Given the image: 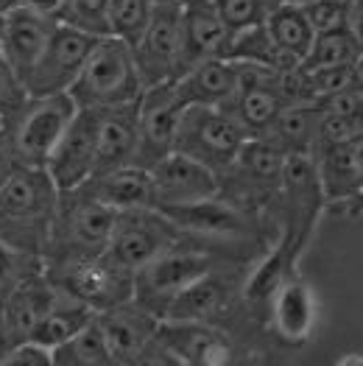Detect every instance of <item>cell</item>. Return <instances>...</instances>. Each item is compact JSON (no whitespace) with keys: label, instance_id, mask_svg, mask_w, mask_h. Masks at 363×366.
I'll list each match as a JSON object with an SVG mask.
<instances>
[{"label":"cell","instance_id":"obj_41","mask_svg":"<svg viewBox=\"0 0 363 366\" xmlns=\"http://www.w3.org/2000/svg\"><path fill=\"white\" fill-rule=\"evenodd\" d=\"M129 366H184V364H182L179 358H176L159 338H154L151 344H149Z\"/></svg>","mask_w":363,"mask_h":366},{"label":"cell","instance_id":"obj_47","mask_svg":"<svg viewBox=\"0 0 363 366\" xmlns=\"http://www.w3.org/2000/svg\"><path fill=\"white\" fill-rule=\"evenodd\" d=\"M11 338H9V333H6V327H3V322H0V361H3V355L11 350Z\"/></svg>","mask_w":363,"mask_h":366},{"label":"cell","instance_id":"obj_9","mask_svg":"<svg viewBox=\"0 0 363 366\" xmlns=\"http://www.w3.org/2000/svg\"><path fill=\"white\" fill-rule=\"evenodd\" d=\"M282 210H285V235L279 241V249L291 263L302 254L304 244L310 241V232L319 221V210L327 202L322 193V182L316 174V159L313 154H299L285 159L282 171Z\"/></svg>","mask_w":363,"mask_h":366},{"label":"cell","instance_id":"obj_18","mask_svg":"<svg viewBox=\"0 0 363 366\" xmlns=\"http://www.w3.org/2000/svg\"><path fill=\"white\" fill-rule=\"evenodd\" d=\"M59 29V23L39 17L29 9H17L3 20V34H0V54L9 59V64L23 76V81L29 79L34 64L45 54L54 31Z\"/></svg>","mask_w":363,"mask_h":366},{"label":"cell","instance_id":"obj_7","mask_svg":"<svg viewBox=\"0 0 363 366\" xmlns=\"http://www.w3.org/2000/svg\"><path fill=\"white\" fill-rule=\"evenodd\" d=\"M215 266V257L204 249L196 246H174L171 252L159 254L149 266L134 272V302L151 310L154 316L162 322L168 307L182 291H187L196 280L210 274Z\"/></svg>","mask_w":363,"mask_h":366},{"label":"cell","instance_id":"obj_20","mask_svg":"<svg viewBox=\"0 0 363 366\" xmlns=\"http://www.w3.org/2000/svg\"><path fill=\"white\" fill-rule=\"evenodd\" d=\"M313 159L327 204H344L363 193V140L319 146Z\"/></svg>","mask_w":363,"mask_h":366},{"label":"cell","instance_id":"obj_44","mask_svg":"<svg viewBox=\"0 0 363 366\" xmlns=\"http://www.w3.org/2000/svg\"><path fill=\"white\" fill-rule=\"evenodd\" d=\"M347 29L355 36V42L363 51V0H349V14H347Z\"/></svg>","mask_w":363,"mask_h":366},{"label":"cell","instance_id":"obj_16","mask_svg":"<svg viewBox=\"0 0 363 366\" xmlns=\"http://www.w3.org/2000/svg\"><path fill=\"white\" fill-rule=\"evenodd\" d=\"M156 338L184 366H232V341L204 322H159Z\"/></svg>","mask_w":363,"mask_h":366},{"label":"cell","instance_id":"obj_32","mask_svg":"<svg viewBox=\"0 0 363 366\" xmlns=\"http://www.w3.org/2000/svg\"><path fill=\"white\" fill-rule=\"evenodd\" d=\"M363 56L361 45L355 42V36L349 29L327 31V34H316V42L310 48V54L304 56L299 70H322V67H349Z\"/></svg>","mask_w":363,"mask_h":366},{"label":"cell","instance_id":"obj_37","mask_svg":"<svg viewBox=\"0 0 363 366\" xmlns=\"http://www.w3.org/2000/svg\"><path fill=\"white\" fill-rule=\"evenodd\" d=\"M61 23L92 36H109V0H67Z\"/></svg>","mask_w":363,"mask_h":366},{"label":"cell","instance_id":"obj_46","mask_svg":"<svg viewBox=\"0 0 363 366\" xmlns=\"http://www.w3.org/2000/svg\"><path fill=\"white\" fill-rule=\"evenodd\" d=\"M352 87L363 95V56L355 61V67H352Z\"/></svg>","mask_w":363,"mask_h":366},{"label":"cell","instance_id":"obj_40","mask_svg":"<svg viewBox=\"0 0 363 366\" xmlns=\"http://www.w3.org/2000/svg\"><path fill=\"white\" fill-rule=\"evenodd\" d=\"M0 366H54V352L34 341H20V344H11Z\"/></svg>","mask_w":363,"mask_h":366},{"label":"cell","instance_id":"obj_38","mask_svg":"<svg viewBox=\"0 0 363 366\" xmlns=\"http://www.w3.org/2000/svg\"><path fill=\"white\" fill-rule=\"evenodd\" d=\"M29 98L31 95L23 76L0 54V123L11 121L29 104Z\"/></svg>","mask_w":363,"mask_h":366},{"label":"cell","instance_id":"obj_2","mask_svg":"<svg viewBox=\"0 0 363 366\" xmlns=\"http://www.w3.org/2000/svg\"><path fill=\"white\" fill-rule=\"evenodd\" d=\"M143 90L146 87L131 56V45L115 36H101L81 76L70 87V98L79 109H112L140 101Z\"/></svg>","mask_w":363,"mask_h":366},{"label":"cell","instance_id":"obj_43","mask_svg":"<svg viewBox=\"0 0 363 366\" xmlns=\"http://www.w3.org/2000/svg\"><path fill=\"white\" fill-rule=\"evenodd\" d=\"M17 168V159H14V152H11V140L6 134V129L0 126V184L3 179Z\"/></svg>","mask_w":363,"mask_h":366},{"label":"cell","instance_id":"obj_4","mask_svg":"<svg viewBox=\"0 0 363 366\" xmlns=\"http://www.w3.org/2000/svg\"><path fill=\"white\" fill-rule=\"evenodd\" d=\"M118 213L81 187L67 190L59 196V210L54 218L51 244L45 252V263L67 260V257H87L106 252Z\"/></svg>","mask_w":363,"mask_h":366},{"label":"cell","instance_id":"obj_50","mask_svg":"<svg viewBox=\"0 0 363 366\" xmlns=\"http://www.w3.org/2000/svg\"><path fill=\"white\" fill-rule=\"evenodd\" d=\"M156 3H171V6H187V3H193V0H156Z\"/></svg>","mask_w":363,"mask_h":366},{"label":"cell","instance_id":"obj_1","mask_svg":"<svg viewBox=\"0 0 363 366\" xmlns=\"http://www.w3.org/2000/svg\"><path fill=\"white\" fill-rule=\"evenodd\" d=\"M59 196L45 168L17 165L0 184V241L45 263Z\"/></svg>","mask_w":363,"mask_h":366},{"label":"cell","instance_id":"obj_29","mask_svg":"<svg viewBox=\"0 0 363 366\" xmlns=\"http://www.w3.org/2000/svg\"><path fill=\"white\" fill-rule=\"evenodd\" d=\"M266 31L274 39V45L297 67L302 64L304 56L313 48V42H316V31H313L307 14H304L302 3H288V0L277 3V9L266 20Z\"/></svg>","mask_w":363,"mask_h":366},{"label":"cell","instance_id":"obj_45","mask_svg":"<svg viewBox=\"0 0 363 366\" xmlns=\"http://www.w3.org/2000/svg\"><path fill=\"white\" fill-rule=\"evenodd\" d=\"M344 215H363V193H358L355 199H349V202H344V204H338Z\"/></svg>","mask_w":363,"mask_h":366},{"label":"cell","instance_id":"obj_28","mask_svg":"<svg viewBox=\"0 0 363 366\" xmlns=\"http://www.w3.org/2000/svg\"><path fill=\"white\" fill-rule=\"evenodd\" d=\"M92 319H95V313H92L90 307L76 302V300L67 297L64 291H59L54 307H51V310L42 316V322L31 330L29 341H34V344H39V347H45V350L54 352V350H59L64 344H70L81 330H87L92 325Z\"/></svg>","mask_w":363,"mask_h":366},{"label":"cell","instance_id":"obj_48","mask_svg":"<svg viewBox=\"0 0 363 366\" xmlns=\"http://www.w3.org/2000/svg\"><path fill=\"white\" fill-rule=\"evenodd\" d=\"M17 9H20V0H0V17H9Z\"/></svg>","mask_w":363,"mask_h":366},{"label":"cell","instance_id":"obj_34","mask_svg":"<svg viewBox=\"0 0 363 366\" xmlns=\"http://www.w3.org/2000/svg\"><path fill=\"white\" fill-rule=\"evenodd\" d=\"M54 366H118L112 361L95 319L87 330H81L70 344L54 350Z\"/></svg>","mask_w":363,"mask_h":366},{"label":"cell","instance_id":"obj_30","mask_svg":"<svg viewBox=\"0 0 363 366\" xmlns=\"http://www.w3.org/2000/svg\"><path fill=\"white\" fill-rule=\"evenodd\" d=\"M224 59L269 67V70H277V73H294L297 70V64L274 45V39L266 31V23L254 26V29H246L241 34H232V39H229V45L224 51Z\"/></svg>","mask_w":363,"mask_h":366},{"label":"cell","instance_id":"obj_42","mask_svg":"<svg viewBox=\"0 0 363 366\" xmlns=\"http://www.w3.org/2000/svg\"><path fill=\"white\" fill-rule=\"evenodd\" d=\"M23 9H29L39 17H48L54 23L64 20V11H67V0H20Z\"/></svg>","mask_w":363,"mask_h":366},{"label":"cell","instance_id":"obj_24","mask_svg":"<svg viewBox=\"0 0 363 366\" xmlns=\"http://www.w3.org/2000/svg\"><path fill=\"white\" fill-rule=\"evenodd\" d=\"M285 159L288 157L279 152L269 137H249L235 159V165L224 177L238 179V187L246 193H272V190H279V184H282Z\"/></svg>","mask_w":363,"mask_h":366},{"label":"cell","instance_id":"obj_22","mask_svg":"<svg viewBox=\"0 0 363 366\" xmlns=\"http://www.w3.org/2000/svg\"><path fill=\"white\" fill-rule=\"evenodd\" d=\"M56 297H59V288L45 277V269L36 272V274L26 277V280L14 288V294L9 297V302H6L3 313H0V322H3L9 338H11L14 344L29 341L31 330H34V327L42 322V316L54 307Z\"/></svg>","mask_w":363,"mask_h":366},{"label":"cell","instance_id":"obj_33","mask_svg":"<svg viewBox=\"0 0 363 366\" xmlns=\"http://www.w3.org/2000/svg\"><path fill=\"white\" fill-rule=\"evenodd\" d=\"M156 0H109V36L134 45L149 29Z\"/></svg>","mask_w":363,"mask_h":366},{"label":"cell","instance_id":"obj_36","mask_svg":"<svg viewBox=\"0 0 363 366\" xmlns=\"http://www.w3.org/2000/svg\"><path fill=\"white\" fill-rule=\"evenodd\" d=\"M42 269H45L42 260L26 257V254L9 249V246L0 241V313H3V307L9 302V297L14 294V288H17L26 277L36 274V272H42Z\"/></svg>","mask_w":363,"mask_h":366},{"label":"cell","instance_id":"obj_12","mask_svg":"<svg viewBox=\"0 0 363 366\" xmlns=\"http://www.w3.org/2000/svg\"><path fill=\"white\" fill-rule=\"evenodd\" d=\"M184 109H187V104L182 101L176 81L143 90L140 95V140H137V157H134L137 168L151 171L159 159L174 154Z\"/></svg>","mask_w":363,"mask_h":366},{"label":"cell","instance_id":"obj_6","mask_svg":"<svg viewBox=\"0 0 363 366\" xmlns=\"http://www.w3.org/2000/svg\"><path fill=\"white\" fill-rule=\"evenodd\" d=\"M246 140L249 134L232 118V112L221 107H187L182 112L174 152L184 154L207 165L218 177H224L235 165Z\"/></svg>","mask_w":363,"mask_h":366},{"label":"cell","instance_id":"obj_31","mask_svg":"<svg viewBox=\"0 0 363 366\" xmlns=\"http://www.w3.org/2000/svg\"><path fill=\"white\" fill-rule=\"evenodd\" d=\"M224 300H227V285L221 277L210 272L202 280H196L187 291H182L174 300V305L168 307L162 322H204L224 305Z\"/></svg>","mask_w":363,"mask_h":366},{"label":"cell","instance_id":"obj_23","mask_svg":"<svg viewBox=\"0 0 363 366\" xmlns=\"http://www.w3.org/2000/svg\"><path fill=\"white\" fill-rule=\"evenodd\" d=\"M165 215L182 232H196L204 238H246L252 232L249 218L238 204H232V199H224V193L202 204L165 210Z\"/></svg>","mask_w":363,"mask_h":366},{"label":"cell","instance_id":"obj_10","mask_svg":"<svg viewBox=\"0 0 363 366\" xmlns=\"http://www.w3.org/2000/svg\"><path fill=\"white\" fill-rule=\"evenodd\" d=\"M131 56L143 87L171 84L184 76V42H182V6L156 3L154 17L143 36L131 45Z\"/></svg>","mask_w":363,"mask_h":366},{"label":"cell","instance_id":"obj_26","mask_svg":"<svg viewBox=\"0 0 363 366\" xmlns=\"http://www.w3.org/2000/svg\"><path fill=\"white\" fill-rule=\"evenodd\" d=\"M319 319L316 294L302 280L288 277L272 294V322L277 333L285 341H304L310 338Z\"/></svg>","mask_w":363,"mask_h":366},{"label":"cell","instance_id":"obj_13","mask_svg":"<svg viewBox=\"0 0 363 366\" xmlns=\"http://www.w3.org/2000/svg\"><path fill=\"white\" fill-rule=\"evenodd\" d=\"M151 196L156 210H179L221 196V177L207 165L174 152L159 159L151 171Z\"/></svg>","mask_w":363,"mask_h":366},{"label":"cell","instance_id":"obj_49","mask_svg":"<svg viewBox=\"0 0 363 366\" xmlns=\"http://www.w3.org/2000/svg\"><path fill=\"white\" fill-rule=\"evenodd\" d=\"M335 366H363V355H358V352H352V355H344L341 361Z\"/></svg>","mask_w":363,"mask_h":366},{"label":"cell","instance_id":"obj_53","mask_svg":"<svg viewBox=\"0 0 363 366\" xmlns=\"http://www.w3.org/2000/svg\"><path fill=\"white\" fill-rule=\"evenodd\" d=\"M0 126H3V123H0Z\"/></svg>","mask_w":363,"mask_h":366},{"label":"cell","instance_id":"obj_21","mask_svg":"<svg viewBox=\"0 0 363 366\" xmlns=\"http://www.w3.org/2000/svg\"><path fill=\"white\" fill-rule=\"evenodd\" d=\"M232 34L221 20L212 0H193L182 6V42H184V73L204 59L224 56Z\"/></svg>","mask_w":363,"mask_h":366},{"label":"cell","instance_id":"obj_51","mask_svg":"<svg viewBox=\"0 0 363 366\" xmlns=\"http://www.w3.org/2000/svg\"><path fill=\"white\" fill-rule=\"evenodd\" d=\"M3 20H6V17H0V34H3Z\"/></svg>","mask_w":363,"mask_h":366},{"label":"cell","instance_id":"obj_52","mask_svg":"<svg viewBox=\"0 0 363 366\" xmlns=\"http://www.w3.org/2000/svg\"><path fill=\"white\" fill-rule=\"evenodd\" d=\"M294 3H307V0H294Z\"/></svg>","mask_w":363,"mask_h":366},{"label":"cell","instance_id":"obj_19","mask_svg":"<svg viewBox=\"0 0 363 366\" xmlns=\"http://www.w3.org/2000/svg\"><path fill=\"white\" fill-rule=\"evenodd\" d=\"M241 84V64L224 56H212L193 64L182 79L176 90L187 107H221L227 109Z\"/></svg>","mask_w":363,"mask_h":366},{"label":"cell","instance_id":"obj_5","mask_svg":"<svg viewBox=\"0 0 363 366\" xmlns=\"http://www.w3.org/2000/svg\"><path fill=\"white\" fill-rule=\"evenodd\" d=\"M76 115H79V107L70 98V92L31 95L29 104L14 118L3 123L17 165L45 168Z\"/></svg>","mask_w":363,"mask_h":366},{"label":"cell","instance_id":"obj_14","mask_svg":"<svg viewBox=\"0 0 363 366\" xmlns=\"http://www.w3.org/2000/svg\"><path fill=\"white\" fill-rule=\"evenodd\" d=\"M98 165V109H79V115L61 134L45 171L51 174L59 193L76 190L92 179Z\"/></svg>","mask_w":363,"mask_h":366},{"label":"cell","instance_id":"obj_17","mask_svg":"<svg viewBox=\"0 0 363 366\" xmlns=\"http://www.w3.org/2000/svg\"><path fill=\"white\" fill-rule=\"evenodd\" d=\"M140 140V101L112 109H98V165L95 174L134 165Z\"/></svg>","mask_w":363,"mask_h":366},{"label":"cell","instance_id":"obj_11","mask_svg":"<svg viewBox=\"0 0 363 366\" xmlns=\"http://www.w3.org/2000/svg\"><path fill=\"white\" fill-rule=\"evenodd\" d=\"M101 36H92L84 31L73 29L59 23V29L54 31L45 54L34 64V70L26 79L29 95H59L70 92L76 84V79L81 76L84 64L90 59L92 48Z\"/></svg>","mask_w":363,"mask_h":366},{"label":"cell","instance_id":"obj_3","mask_svg":"<svg viewBox=\"0 0 363 366\" xmlns=\"http://www.w3.org/2000/svg\"><path fill=\"white\" fill-rule=\"evenodd\" d=\"M45 277L92 313H104L134 300V272L123 269L106 252L45 263Z\"/></svg>","mask_w":363,"mask_h":366},{"label":"cell","instance_id":"obj_27","mask_svg":"<svg viewBox=\"0 0 363 366\" xmlns=\"http://www.w3.org/2000/svg\"><path fill=\"white\" fill-rule=\"evenodd\" d=\"M319 126H322V109L316 101H288L277 121L269 126L263 137H269L285 157L299 154H316L319 143Z\"/></svg>","mask_w":363,"mask_h":366},{"label":"cell","instance_id":"obj_39","mask_svg":"<svg viewBox=\"0 0 363 366\" xmlns=\"http://www.w3.org/2000/svg\"><path fill=\"white\" fill-rule=\"evenodd\" d=\"M302 9L316 34L347 29L349 0H307V3H302Z\"/></svg>","mask_w":363,"mask_h":366},{"label":"cell","instance_id":"obj_25","mask_svg":"<svg viewBox=\"0 0 363 366\" xmlns=\"http://www.w3.org/2000/svg\"><path fill=\"white\" fill-rule=\"evenodd\" d=\"M84 193L98 199L101 204L112 207L115 213L137 210V207H154L151 196V174L137 165L115 168L106 174H98L81 184Z\"/></svg>","mask_w":363,"mask_h":366},{"label":"cell","instance_id":"obj_8","mask_svg":"<svg viewBox=\"0 0 363 366\" xmlns=\"http://www.w3.org/2000/svg\"><path fill=\"white\" fill-rule=\"evenodd\" d=\"M184 241V232L156 207L123 210L115 218V229L106 246V254L123 269L140 272L159 254L171 252Z\"/></svg>","mask_w":363,"mask_h":366},{"label":"cell","instance_id":"obj_15","mask_svg":"<svg viewBox=\"0 0 363 366\" xmlns=\"http://www.w3.org/2000/svg\"><path fill=\"white\" fill-rule=\"evenodd\" d=\"M95 327L101 330L112 361L118 366H129L156 338L159 319L131 300L104 313H95Z\"/></svg>","mask_w":363,"mask_h":366},{"label":"cell","instance_id":"obj_35","mask_svg":"<svg viewBox=\"0 0 363 366\" xmlns=\"http://www.w3.org/2000/svg\"><path fill=\"white\" fill-rule=\"evenodd\" d=\"M221 20L227 23L229 34H241L246 29H254V26H263L269 20L277 3L282 0H212Z\"/></svg>","mask_w":363,"mask_h":366}]
</instances>
